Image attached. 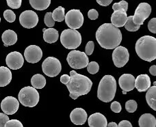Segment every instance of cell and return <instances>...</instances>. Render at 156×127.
<instances>
[{
	"label": "cell",
	"mask_w": 156,
	"mask_h": 127,
	"mask_svg": "<svg viewBox=\"0 0 156 127\" xmlns=\"http://www.w3.org/2000/svg\"><path fill=\"white\" fill-rule=\"evenodd\" d=\"M95 36L99 45L105 49H115L122 40L121 30L112 23L101 25L96 32Z\"/></svg>",
	"instance_id": "cell-1"
},
{
	"label": "cell",
	"mask_w": 156,
	"mask_h": 127,
	"mask_svg": "<svg viewBox=\"0 0 156 127\" xmlns=\"http://www.w3.org/2000/svg\"><path fill=\"white\" fill-rule=\"evenodd\" d=\"M66 85L69 90L70 97L76 100L80 96L86 95L90 92L93 82L88 77L78 74L75 70H71L70 81Z\"/></svg>",
	"instance_id": "cell-2"
},
{
	"label": "cell",
	"mask_w": 156,
	"mask_h": 127,
	"mask_svg": "<svg viewBox=\"0 0 156 127\" xmlns=\"http://www.w3.org/2000/svg\"><path fill=\"white\" fill-rule=\"evenodd\" d=\"M136 52L144 61L151 62L156 59V38L151 36H144L136 43Z\"/></svg>",
	"instance_id": "cell-3"
},
{
	"label": "cell",
	"mask_w": 156,
	"mask_h": 127,
	"mask_svg": "<svg viewBox=\"0 0 156 127\" xmlns=\"http://www.w3.org/2000/svg\"><path fill=\"white\" fill-rule=\"evenodd\" d=\"M116 92V81L112 75H105L99 82L97 97L104 103H109L115 98Z\"/></svg>",
	"instance_id": "cell-4"
},
{
	"label": "cell",
	"mask_w": 156,
	"mask_h": 127,
	"mask_svg": "<svg viewBox=\"0 0 156 127\" xmlns=\"http://www.w3.org/2000/svg\"><path fill=\"white\" fill-rule=\"evenodd\" d=\"M60 42L65 48L73 50L82 43V36L76 29H66L61 33Z\"/></svg>",
	"instance_id": "cell-5"
},
{
	"label": "cell",
	"mask_w": 156,
	"mask_h": 127,
	"mask_svg": "<svg viewBox=\"0 0 156 127\" xmlns=\"http://www.w3.org/2000/svg\"><path fill=\"white\" fill-rule=\"evenodd\" d=\"M19 101L22 105L27 107H34L38 103L39 93L36 88L31 86L23 88L18 94Z\"/></svg>",
	"instance_id": "cell-6"
},
{
	"label": "cell",
	"mask_w": 156,
	"mask_h": 127,
	"mask_svg": "<svg viewBox=\"0 0 156 127\" xmlns=\"http://www.w3.org/2000/svg\"><path fill=\"white\" fill-rule=\"evenodd\" d=\"M69 65L73 69H82L86 68L89 63V59L85 52L73 49L69 53L66 57Z\"/></svg>",
	"instance_id": "cell-7"
},
{
	"label": "cell",
	"mask_w": 156,
	"mask_h": 127,
	"mask_svg": "<svg viewBox=\"0 0 156 127\" xmlns=\"http://www.w3.org/2000/svg\"><path fill=\"white\" fill-rule=\"evenodd\" d=\"M42 69L44 74L49 77H55L60 74L62 64L60 60L54 57H48L42 63Z\"/></svg>",
	"instance_id": "cell-8"
},
{
	"label": "cell",
	"mask_w": 156,
	"mask_h": 127,
	"mask_svg": "<svg viewBox=\"0 0 156 127\" xmlns=\"http://www.w3.org/2000/svg\"><path fill=\"white\" fill-rule=\"evenodd\" d=\"M65 20L69 28L77 29L82 26L84 19L80 10L73 9L66 14Z\"/></svg>",
	"instance_id": "cell-9"
},
{
	"label": "cell",
	"mask_w": 156,
	"mask_h": 127,
	"mask_svg": "<svg viewBox=\"0 0 156 127\" xmlns=\"http://www.w3.org/2000/svg\"><path fill=\"white\" fill-rule=\"evenodd\" d=\"M151 12V7L148 3H140L136 8L134 15L133 16V21L136 25L141 26L144 21L149 17Z\"/></svg>",
	"instance_id": "cell-10"
},
{
	"label": "cell",
	"mask_w": 156,
	"mask_h": 127,
	"mask_svg": "<svg viewBox=\"0 0 156 127\" xmlns=\"http://www.w3.org/2000/svg\"><path fill=\"white\" fill-rule=\"evenodd\" d=\"M129 51L125 46H118L112 53V60L114 64L117 68H122L129 61Z\"/></svg>",
	"instance_id": "cell-11"
},
{
	"label": "cell",
	"mask_w": 156,
	"mask_h": 127,
	"mask_svg": "<svg viewBox=\"0 0 156 127\" xmlns=\"http://www.w3.org/2000/svg\"><path fill=\"white\" fill-rule=\"evenodd\" d=\"M19 23L25 28L31 29L37 26L38 16L34 11L26 10L20 15Z\"/></svg>",
	"instance_id": "cell-12"
},
{
	"label": "cell",
	"mask_w": 156,
	"mask_h": 127,
	"mask_svg": "<svg viewBox=\"0 0 156 127\" xmlns=\"http://www.w3.org/2000/svg\"><path fill=\"white\" fill-rule=\"evenodd\" d=\"M19 101L13 96H7L1 103V109L7 115H13L18 111Z\"/></svg>",
	"instance_id": "cell-13"
},
{
	"label": "cell",
	"mask_w": 156,
	"mask_h": 127,
	"mask_svg": "<svg viewBox=\"0 0 156 127\" xmlns=\"http://www.w3.org/2000/svg\"><path fill=\"white\" fill-rule=\"evenodd\" d=\"M24 57L27 62L36 63L43 57V51L38 46L30 45L25 49Z\"/></svg>",
	"instance_id": "cell-14"
},
{
	"label": "cell",
	"mask_w": 156,
	"mask_h": 127,
	"mask_svg": "<svg viewBox=\"0 0 156 127\" xmlns=\"http://www.w3.org/2000/svg\"><path fill=\"white\" fill-rule=\"evenodd\" d=\"M5 62L9 68L12 70H18L23 66L24 58L21 53L18 51H13L7 55Z\"/></svg>",
	"instance_id": "cell-15"
},
{
	"label": "cell",
	"mask_w": 156,
	"mask_h": 127,
	"mask_svg": "<svg viewBox=\"0 0 156 127\" xmlns=\"http://www.w3.org/2000/svg\"><path fill=\"white\" fill-rule=\"evenodd\" d=\"M119 86L125 92H130L135 88V77L131 74H123L119 79Z\"/></svg>",
	"instance_id": "cell-16"
},
{
	"label": "cell",
	"mask_w": 156,
	"mask_h": 127,
	"mask_svg": "<svg viewBox=\"0 0 156 127\" xmlns=\"http://www.w3.org/2000/svg\"><path fill=\"white\" fill-rule=\"evenodd\" d=\"M71 122L76 125H83L88 119L87 113L82 108H76L71 112Z\"/></svg>",
	"instance_id": "cell-17"
},
{
	"label": "cell",
	"mask_w": 156,
	"mask_h": 127,
	"mask_svg": "<svg viewBox=\"0 0 156 127\" xmlns=\"http://www.w3.org/2000/svg\"><path fill=\"white\" fill-rule=\"evenodd\" d=\"M151 79L147 74H140L135 79V88L139 92H146L151 87Z\"/></svg>",
	"instance_id": "cell-18"
},
{
	"label": "cell",
	"mask_w": 156,
	"mask_h": 127,
	"mask_svg": "<svg viewBox=\"0 0 156 127\" xmlns=\"http://www.w3.org/2000/svg\"><path fill=\"white\" fill-rule=\"evenodd\" d=\"M90 127H107V119L104 115L100 113H95L90 115L88 119Z\"/></svg>",
	"instance_id": "cell-19"
},
{
	"label": "cell",
	"mask_w": 156,
	"mask_h": 127,
	"mask_svg": "<svg viewBox=\"0 0 156 127\" xmlns=\"http://www.w3.org/2000/svg\"><path fill=\"white\" fill-rule=\"evenodd\" d=\"M127 19V15L124 10L114 11L111 16V22L114 26L121 27L125 26Z\"/></svg>",
	"instance_id": "cell-20"
},
{
	"label": "cell",
	"mask_w": 156,
	"mask_h": 127,
	"mask_svg": "<svg viewBox=\"0 0 156 127\" xmlns=\"http://www.w3.org/2000/svg\"><path fill=\"white\" fill-rule=\"evenodd\" d=\"M2 39L5 46H12L17 41V34L12 29H7L2 34Z\"/></svg>",
	"instance_id": "cell-21"
},
{
	"label": "cell",
	"mask_w": 156,
	"mask_h": 127,
	"mask_svg": "<svg viewBox=\"0 0 156 127\" xmlns=\"http://www.w3.org/2000/svg\"><path fill=\"white\" fill-rule=\"evenodd\" d=\"M138 125L140 127H155L156 119L154 115L144 114L139 118Z\"/></svg>",
	"instance_id": "cell-22"
},
{
	"label": "cell",
	"mask_w": 156,
	"mask_h": 127,
	"mask_svg": "<svg viewBox=\"0 0 156 127\" xmlns=\"http://www.w3.org/2000/svg\"><path fill=\"white\" fill-rule=\"evenodd\" d=\"M12 80V73L5 66H0V87H5Z\"/></svg>",
	"instance_id": "cell-23"
},
{
	"label": "cell",
	"mask_w": 156,
	"mask_h": 127,
	"mask_svg": "<svg viewBox=\"0 0 156 127\" xmlns=\"http://www.w3.org/2000/svg\"><path fill=\"white\" fill-rule=\"evenodd\" d=\"M43 39L46 43L52 44L56 42L59 38V34L58 30L52 27L49 29H43Z\"/></svg>",
	"instance_id": "cell-24"
},
{
	"label": "cell",
	"mask_w": 156,
	"mask_h": 127,
	"mask_svg": "<svg viewBox=\"0 0 156 127\" xmlns=\"http://www.w3.org/2000/svg\"><path fill=\"white\" fill-rule=\"evenodd\" d=\"M146 101L149 106L154 111L156 110V86L154 82V86H151L147 90Z\"/></svg>",
	"instance_id": "cell-25"
},
{
	"label": "cell",
	"mask_w": 156,
	"mask_h": 127,
	"mask_svg": "<svg viewBox=\"0 0 156 127\" xmlns=\"http://www.w3.org/2000/svg\"><path fill=\"white\" fill-rule=\"evenodd\" d=\"M31 84L36 89H42L46 85V79L41 74H36L32 77Z\"/></svg>",
	"instance_id": "cell-26"
},
{
	"label": "cell",
	"mask_w": 156,
	"mask_h": 127,
	"mask_svg": "<svg viewBox=\"0 0 156 127\" xmlns=\"http://www.w3.org/2000/svg\"><path fill=\"white\" fill-rule=\"evenodd\" d=\"M29 2L31 6L37 10H46L51 4V0H29Z\"/></svg>",
	"instance_id": "cell-27"
},
{
	"label": "cell",
	"mask_w": 156,
	"mask_h": 127,
	"mask_svg": "<svg viewBox=\"0 0 156 127\" xmlns=\"http://www.w3.org/2000/svg\"><path fill=\"white\" fill-rule=\"evenodd\" d=\"M65 8L62 6H59L53 11L52 12V18L54 21L62 22L65 20Z\"/></svg>",
	"instance_id": "cell-28"
},
{
	"label": "cell",
	"mask_w": 156,
	"mask_h": 127,
	"mask_svg": "<svg viewBox=\"0 0 156 127\" xmlns=\"http://www.w3.org/2000/svg\"><path fill=\"white\" fill-rule=\"evenodd\" d=\"M132 18H133V16H127V21L126 23H125L124 26L127 31L132 32H137L138 30L140 29V26H139V25H136L134 23H133Z\"/></svg>",
	"instance_id": "cell-29"
},
{
	"label": "cell",
	"mask_w": 156,
	"mask_h": 127,
	"mask_svg": "<svg viewBox=\"0 0 156 127\" xmlns=\"http://www.w3.org/2000/svg\"><path fill=\"white\" fill-rule=\"evenodd\" d=\"M112 10L114 11L116 10H124L127 12L128 10V3L126 1H121L119 3H115L112 5Z\"/></svg>",
	"instance_id": "cell-30"
},
{
	"label": "cell",
	"mask_w": 156,
	"mask_h": 127,
	"mask_svg": "<svg viewBox=\"0 0 156 127\" xmlns=\"http://www.w3.org/2000/svg\"><path fill=\"white\" fill-rule=\"evenodd\" d=\"M137 103L134 100H129L125 103V109H126V111L129 113L135 112L137 109Z\"/></svg>",
	"instance_id": "cell-31"
},
{
	"label": "cell",
	"mask_w": 156,
	"mask_h": 127,
	"mask_svg": "<svg viewBox=\"0 0 156 127\" xmlns=\"http://www.w3.org/2000/svg\"><path fill=\"white\" fill-rule=\"evenodd\" d=\"M86 67H87V70L88 73L92 74L97 73L99 70V66L98 63L96 62H90L88 63Z\"/></svg>",
	"instance_id": "cell-32"
},
{
	"label": "cell",
	"mask_w": 156,
	"mask_h": 127,
	"mask_svg": "<svg viewBox=\"0 0 156 127\" xmlns=\"http://www.w3.org/2000/svg\"><path fill=\"white\" fill-rule=\"evenodd\" d=\"M4 17L9 23H13L16 20V15L15 12L11 10H6L4 12Z\"/></svg>",
	"instance_id": "cell-33"
},
{
	"label": "cell",
	"mask_w": 156,
	"mask_h": 127,
	"mask_svg": "<svg viewBox=\"0 0 156 127\" xmlns=\"http://www.w3.org/2000/svg\"><path fill=\"white\" fill-rule=\"evenodd\" d=\"M44 22L46 26L48 27H53L55 26V21L52 18V12H47L44 15Z\"/></svg>",
	"instance_id": "cell-34"
},
{
	"label": "cell",
	"mask_w": 156,
	"mask_h": 127,
	"mask_svg": "<svg viewBox=\"0 0 156 127\" xmlns=\"http://www.w3.org/2000/svg\"><path fill=\"white\" fill-rule=\"evenodd\" d=\"M8 6L12 9H19L21 7L22 0H6Z\"/></svg>",
	"instance_id": "cell-35"
},
{
	"label": "cell",
	"mask_w": 156,
	"mask_h": 127,
	"mask_svg": "<svg viewBox=\"0 0 156 127\" xmlns=\"http://www.w3.org/2000/svg\"><path fill=\"white\" fill-rule=\"evenodd\" d=\"M94 48V43L93 41H89L87 43L85 48V53L87 56H90L93 54Z\"/></svg>",
	"instance_id": "cell-36"
},
{
	"label": "cell",
	"mask_w": 156,
	"mask_h": 127,
	"mask_svg": "<svg viewBox=\"0 0 156 127\" xmlns=\"http://www.w3.org/2000/svg\"><path fill=\"white\" fill-rule=\"evenodd\" d=\"M5 127H23V125L18 120H8V122L5 123Z\"/></svg>",
	"instance_id": "cell-37"
},
{
	"label": "cell",
	"mask_w": 156,
	"mask_h": 127,
	"mask_svg": "<svg viewBox=\"0 0 156 127\" xmlns=\"http://www.w3.org/2000/svg\"><path fill=\"white\" fill-rule=\"evenodd\" d=\"M148 29L153 34H156V19L153 18L149 21Z\"/></svg>",
	"instance_id": "cell-38"
},
{
	"label": "cell",
	"mask_w": 156,
	"mask_h": 127,
	"mask_svg": "<svg viewBox=\"0 0 156 127\" xmlns=\"http://www.w3.org/2000/svg\"><path fill=\"white\" fill-rule=\"evenodd\" d=\"M111 110L115 113H120L121 112V105L120 103L117 101H114L111 104Z\"/></svg>",
	"instance_id": "cell-39"
},
{
	"label": "cell",
	"mask_w": 156,
	"mask_h": 127,
	"mask_svg": "<svg viewBox=\"0 0 156 127\" xmlns=\"http://www.w3.org/2000/svg\"><path fill=\"white\" fill-rule=\"evenodd\" d=\"M9 117L5 113H0V127H4L5 123L9 120Z\"/></svg>",
	"instance_id": "cell-40"
},
{
	"label": "cell",
	"mask_w": 156,
	"mask_h": 127,
	"mask_svg": "<svg viewBox=\"0 0 156 127\" xmlns=\"http://www.w3.org/2000/svg\"><path fill=\"white\" fill-rule=\"evenodd\" d=\"M88 16L90 20H96L99 17V13L95 9H91L88 11Z\"/></svg>",
	"instance_id": "cell-41"
},
{
	"label": "cell",
	"mask_w": 156,
	"mask_h": 127,
	"mask_svg": "<svg viewBox=\"0 0 156 127\" xmlns=\"http://www.w3.org/2000/svg\"><path fill=\"white\" fill-rule=\"evenodd\" d=\"M70 81V76H69L68 74H63L60 77V81L62 84L66 85Z\"/></svg>",
	"instance_id": "cell-42"
},
{
	"label": "cell",
	"mask_w": 156,
	"mask_h": 127,
	"mask_svg": "<svg viewBox=\"0 0 156 127\" xmlns=\"http://www.w3.org/2000/svg\"><path fill=\"white\" fill-rule=\"evenodd\" d=\"M96 1L100 5L108 6V5H109L112 2L113 0H96Z\"/></svg>",
	"instance_id": "cell-43"
},
{
	"label": "cell",
	"mask_w": 156,
	"mask_h": 127,
	"mask_svg": "<svg viewBox=\"0 0 156 127\" xmlns=\"http://www.w3.org/2000/svg\"><path fill=\"white\" fill-rule=\"evenodd\" d=\"M119 127H132V125L128 120H122L120 122L118 125Z\"/></svg>",
	"instance_id": "cell-44"
},
{
	"label": "cell",
	"mask_w": 156,
	"mask_h": 127,
	"mask_svg": "<svg viewBox=\"0 0 156 127\" xmlns=\"http://www.w3.org/2000/svg\"><path fill=\"white\" fill-rule=\"evenodd\" d=\"M149 73L152 74L153 76H156V66L153 65L149 68Z\"/></svg>",
	"instance_id": "cell-45"
},
{
	"label": "cell",
	"mask_w": 156,
	"mask_h": 127,
	"mask_svg": "<svg viewBox=\"0 0 156 127\" xmlns=\"http://www.w3.org/2000/svg\"><path fill=\"white\" fill-rule=\"evenodd\" d=\"M108 127H118V125L116 122H110L107 125Z\"/></svg>",
	"instance_id": "cell-46"
},
{
	"label": "cell",
	"mask_w": 156,
	"mask_h": 127,
	"mask_svg": "<svg viewBox=\"0 0 156 127\" xmlns=\"http://www.w3.org/2000/svg\"><path fill=\"white\" fill-rule=\"evenodd\" d=\"M127 93V92H125V91H124V92H123V91H122V94H126Z\"/></svg>",
	"instance_id": "cell-47"
},
{
	"label": "cell",
	"mask_w": 156,
	"mask_h": 127,
	"mask_svg": "<svg viewBox=\"0 0 156 127\" xmlns=\"http://www.w3.org/2000/svg\"><path fill=\"white\" fill-rule=\"evenodd\" d=\"M0 22H1V17H0Z\"/></svg>",
	"instance_id": "cell-48"
}]
</instances>
